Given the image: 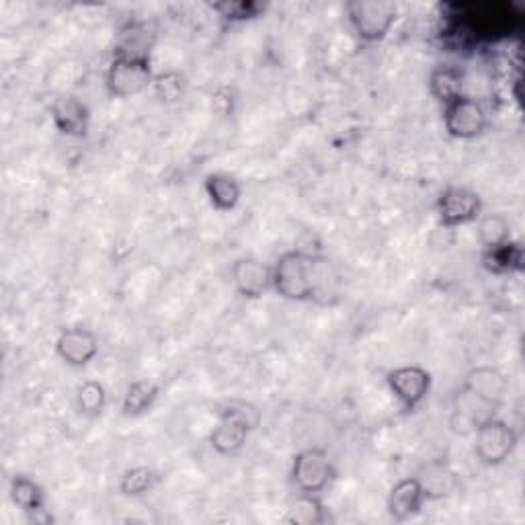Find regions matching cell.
<instances>
[{"mask_svg": "<svg viewBox=\"0 0 525 525\" xmlns=\"http://www.w3.org/2000/svg\"><path fill=\"white\" fill-rule=\"evenodd\" d=\"M212 9L226 21H249L265 11L261 3H253V0H226V3L212 5Z\"/></svg>", "mask_w": 525, "mask_h": 525, "instance_id": "obj_28", "label": "cell"}, {"mask_svg": "<svg viewBox=\"0 0 525 525\" xmlns=\"http://www.w3.org/2000/svg\"><path fill=\"white\" fill-rule=\"evenodd\" d=\"M56 351L62 361H66L72 368H83L91 363L99 353V339L93 331L74 327L62 331L56 341Z\"/></svg>", "mask_w": 525, "mask_h": 525, "instance_id": "obj_11", "label": "cell"}, {"mask_svg": "<svg viewBox=\"0 0 525 525\" xmlns=\"http://www.w3.org/2000/svg\"><path fill=\"white\" fill-rule=\"evenodd\" d=\"M152 87L156 97L163 103H177L183 99L185 89H187V80L181 72L177 70H167L154 76Z\"/></svg>", "mask_w": 525, "mask_h": 525, "instance_id": "obj_27", "label": "cell"}, {"mask_svg": "<svg viewBox=\"0 0 525 525\" xmlns=\"http://www.w3.org/2000/svg\"><path fill=\"white\" fill-rule=\"evenodd\" d=\"M222 413H230L238 417L240 421H245L251 427V431H255L261 425V411L245 400H230L228 405L222 409Z\"/></svg>", "mask_w": 525, "mask_h": 525, "instance_id": "obj_29", "label": "cell"}, {"mask_svg": "<svg viewBox=\"0 0 525 525\" xmlns=\"http://www.w3.org/2000/svg\"><path fill=\"white\" fill-rule=\"evenodd\" d=\"M325 517H327L325 505L320 503V499L316 495L302 493L288 509L286 521L294 525H320L325 521Z\"/></svg>", "mask_w": 525, "mask_h": 525, "instance_id": "obj_24", "label": "cell"}, {"mask_svg": "<svg viewBox=\"0 0 525 525\" xmlns=\"http://www.w3.org/2000/svg\"><path fill=\"white\" fill-rule=\"evenodd\" d=\"M482 265L489 273H513L523 267V251L517 242H503V245L484 249L482 253Z\"/></svg>", "mask_w": 525, "mask_h": 525, "instance_id": "obj_19", "label": "cell"}, {"mask_svg": "<svg viewBox=\"0 0 525 525\" xmlns=\"http://www.w3.org/2000/svg\"><path fill=\"white\" fill-rule=\"evenodd\" d=\"M251 427L230 413H220V423L210 433V446L220 456H236L247 446Z\"/></svg>", "mask_w": 525, "mask_h": 525, "instance_id": "obj_14", "label": "cell"}, {"mask_svg": "<svg viewBox=\"0 0 525 525\" xmlns=\"http://www.w3.org/2000/svg\"><path fill=\"white\" fill-rule=\"evenodd\" d=\"M78 411L85 417H99L107 407V390L101 382L89 380L76 392Z\"/></svg>", "mask_w": 525, "mask_h": 525, "instance_id": "obj_26", "label": "cell"}, {"mask_svg": "<svg viewBox=\"0 0 525 525\" xmlns=\"http://www.w3.org/2000/svg\"><path fill=\"white\" fill-rule=\"evenodd\" d=\"M345 9L357 37L370 44L388 35L398 15V7L392 0H353Z\"/></svg>", "mask_w": 525, "mask_h": 525, "instance_id": "obj_2", "label": "cell"}, {"mask_svg": "<svg viewBox=\"0 0 525 525\" xmlns=\"http://www.w3.org/2000/svg\"><path fill=\"white\" fill-rule=\"evenodd\" d=\"M156 398H158V386L152 380H136L128 386L121 409H124L128 417H140L152 409Z\"/></svg>", "mask_w": 525, "mask_h": 525, "instance_id": "obj_21", "label": "cell"}, {"mask_svg": "<svg viewBox=\"0 0 525 525\" xmlns=\"http://www.w3.org/2000/svg\"><path fill=\"white\" fill-rule=\"evenodd\" d=\"M11 499L13 503L27 511V513H37L42 511L46 505V495L44 489L39 484L27 476H15L11 480Z\"/></svg>", "mask_w": 525, "mask_h": 525, "instance_id": "obj_22", "label": "cell"}, {"mask_svg": "<svg viewBox=\"0 0 525 525\" xmlns=\"http://www.w3.org/2000/svg\"><path fill=\"white\" fill-rule=\"evenodd\" d=\"M335 478V466L325 450L310 448L294 458L292 482L296 489L306 495H318L325 491Z\"/></svg>", "mask_w": 525, "mask_h": 525, "instance_id": "obj_5", "label": "cell"}, {"mask_svg": "<svg viewBox=\"0 0 525 525\" xmlns=\"http://www.w3.org/2000/svg\"><path fill=\"white\" fill-rule=\"evenodd\" d=\"M482 214V199L468 187H450L437 199L439 222L448 228L464 226L478 220Z\"/></svg>", "mask_w": 525, "mask_h": 525, "instance_id": "obj_8", "label": "cell"}, {"mask_svg": "<svg viewBox=\"0 0 525 525\" xmlns=\"http://www.w3.org/2000/svg\"><path fill=\"white\" fill-rule=\"evenodd\" d=\"M158 484V474L148 466L130 468L119 480V491L126 497H144Z\"/></svg>", "mask_w": 525, "mask_h": 525, "instance_id": "obj_25", "label": "cell"}, {"mask_svg": "<svg viewBox=\"0 0 525 525\" xmlns=\"http://www.w3.org/2000/svg\"><path fill=\"white\" fill-rule=\"evenodd\" d=\"M423 501H425V495H423L419 480L417 478H405V480H400L398 484H394V489L390 491L388 513L398 523L409 521L411 517H415L421 511Z\"/></svg>", "mask_w": 525, "mask_h": 525, "instance_id": "obj_16", "label": "cell"}, {"mask_svg": "<svg viewBox=\"0 0 525 525\" xmlns=\"http://www.w3.org/2000/svg\"><path fill=\"white\" fill-rule=\"evenodd\" d=\"M443 124L452 138L458 140H472L480 136L489 126V115L484 107L470 97H460L446 105L443 111Z\"/></svg>", "mask_w": 525, "mask_h": 525, "instance_id": "obj_6", "label": "cell"}, {"mask_svg": "<svg viewBox=\"0 0 525 525\" xmlns=\"http://www.w3.org/2000/svg\"><path fill=\"white\" fill-rule=\"evenodd\" d=\"M316 257L302 251H288L273 267L275 292L292 302L316 298Z\"/></svg>", "mask_w": 525, "mask_h": 525, "instance_id": "obj_1", "label": "cell"}, {"mask_svg": "<svg viewBox=\"0 0 525 525\" xmlns=\"http://www.w3.org/2000/svg\"><path fill=\"white\" fill-rule=\"evenodd\" d=\"M206 193L216 210L230 212L238 206L242 189L234 177L226 173H212L206 177Z\"/></svg>", "mask_w": 525, "mask_h": 525, "instance_id": "obj_18", "label": "cell"}, {"mask_svg": "<svg viewBox=\"0 0 525 525\" xmlns=\"http://www.w3.org/2000/svg\"><path fill=\"white\" fill-rule=\"evenodd\" d=\"M388 388L407 411H413L431 390V374L421 366H402L388 374Z\"/></svg>", "mask_w": 525, "mask_h": 525, "instance_id": "obj_9", "label": "cell"}, {"mask_svg": "<svg viewBox=\"0 0 525 525\" xmlns=\"http://www.w3.org/2000/svg\"><path fill=\"white\" fill-rule=\"evenodd\" d=\"M474 435H476L474 452L480 458V462L487 466L503 464L505 460L511 458V454L517 448L515 429L499 417H493L489 421H484L482 425H478Z\"/></svg>", "mask_w": 525, "mask_h": 525, "instance_id": "obj_4", "label": "cell"}, {"mask_svg": "<svg viewBox=\"0 0 525 525\" xmlns=\"http://www.w3.org/2000/svg\"><path fill=\"white\" fill-rule=\"evenodd\" d=\"M421 484L423 495L429 501L448 499L458 489V476L456 472L441 460H431L423 464L415 476Z\"/></svg>", "mask_w": 525, "mask_h": 525, "instance_id": "obj_13", "label": "cell"}, {"mask_svg": "<svg viewBox=\"0 0 525 525\" xmlns=\"http://www.w3.org/2000/svg\"><path fill=\"white\" fill-rule=\"evenodd\" d=\"M497 405L493 402L480 398L466 386H462L452 400V415H450V427L458 435H470L476 431L478 425L497 417Z\"/></svg>", "mask_w": 525, "mask_h": 525, "instance_id": "obj_7", "label": "cell"}, {"mask_svg": "<svg viewBox=\"0 0 525 525\" xmlns=\"http://www.w3.org/2000/svg\"><path fill=\"white\" fill-rule=\"evenodd\" d=\"M464 386L474 394H478L480 398L493 402L497 407H501V402L509 392V380L501 370L493 366L472 368L464 378Z\"/></svg>", "mask_w": 525, "mask_h": 525, "instance_id": "obj_15", "label": "cell"}, {"mask_svg": "<svg viewBox=\"0 0 525 525\" xmlns=\"http://www.w3.org/2000/svg\"><path fill=\"white\" fill-rule=\"evenodd\" d=\"M232 284L242 298H261L273 286V269L253 257H242L232 265Z\"/></svg>", "mask_w": 525, "mask_h": 525, "instance_id": "obj_10", "label": "cell"}, {"mask_svg": "<svg viewBox=\"0 0 525 525\" xmlns=\"http://www.w3.org/2000/svg\"><path fill=\"white\" fill-rule=\"evenodd\" d=\"M478 242L484 249H491L511 240V224L503 214H487L478 218Z\"/></svg>", "mask_w": 525, "mask_h": 525, "instance_id": "obj_23", "label": "cell"}, {"mask_svg": "<svg viewBox=\"0 0 525 525\" xmlns=\"http://www.w3.org/2000/svg\"><path fill=\"white\" fill-rule=\"evenodd\" d=\"M429 91L443 105H450L452 101L464 97L462 70L454 66H437L429 76Z\"/></svg>", "mask_w": 525, "mask_h": 525, "instance_id": "obj_17", "label": "cell"}, {"mask_svg": "<svg viewBox=\"0 0 525 525\" xmlns=\"http://www.w3.org/2000/svg\"><path fill=\"white\" fill-rule=\"evenodd\" d=\"M54 126L70 138H83L89 132L91 113L87 105L74 95H60L52 103Z\"/></svg>", "mask_w": 525, "mask_h": 525, "instance_id": "obj_12", "label": "cell"}, {"mask_svg": "<svg viewBox=\"0 0 525 525\" xmlns=\"http://www.w3.org/2000/svg\"><path fill=\"white\" fill-rule=\"evenodd\" d=\"M154 80L150 58L115 56L107 70V89L117 99H130L146 91Z\"/></svg>", "mask_w": 525, "mask_h": 525, "instance_id": "obj_3", "label": "cell"}, {"mask_svg": "<svg viewBox=\"0 0 525 525\" xmlns=\"http://www.w3.org/2000/svg\"><path fill=\"white\" fill-rule=\"evenodd\" d=\"M152 35L142 23H130L119 31V39L115 44V56H136L150 58Z\"/></svg>", "mask_w": 525, "mask_h": 525, "instance_id": "obj_20", "label": "cell"}]
</instances>
